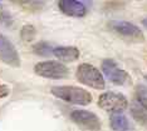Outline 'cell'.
<instances>
[{
  "instance_id": "obj_1",
  "label": "cell",
  "mask_w": 147,
  "mask_h": 131,
  "mask_svg": "<svg viewBox=\"0 0 147 131\" xmlns=\"http://www.w3.org/2000/svg\"><path fill=\"white\" fill-rule=\"evenodd\" d=\"M52 94L65 102L77 105H88L92 102L91 92L77 86H54L52 87Z\"/></svg>"
},
{
  "instance_id": "obj_2",
  "label": "cell",
  "mask_w": 147,
  "mask_h": 131,
  "mask_svg": "<svg viewBox=\"0 0 147 131\" xmlns=\"http://www.w3.org/2000/svg\"><path fill=\"white\" fill-rule=\"evenodd\" d=\"M77 80L81 84L94 89H105V79L101 71L91 64H81L77 69Z\"/></svg>"
},
{
  "instance_id": "obj_3",
  "label": "cell",
  "mask_w": 147,
  "mask_h": 131,
  "mask_svg": "<svg viewBox=\"0 0 147 131\" xmlns=\"http://www.w3.org/2000/svg\"><path fill=\"white\" fill-rule=\"evenodd\" d=\"M36 75L47 79H64L69 75L65 65L57 61H42L34 66Z\"/></svg>"
},
{
  "instance_id": "obj_4",
  "label": "cell",
  "mask_w": 147,
  "mask_h": 131,
  "mask_svg": "<svg viewBox=\"0 0 147 131\" xmlns=\"http://www.w3.org/2000/svg\"><path fill=\"white\" fill-rule=\"evenodd\" d=\"M98 105L103 110L107 111H112L113 114L121 112L127 109V99L122 94L118 92H105L99 96L98 99Z\"/></svg>"
},
{
  "instance_id": "obj_5",
  "label": "cell",
  "mask_w": 147,
  "mask_h": 131,
  "mask_svg": "<svg viewBox=\"0 0 147 131\" xmlns=\"http://www.w3.org/2000/svg\"><path fill=\"white\" fill-rule=\"evenodd\" d=\"M102 70L109 81H112L116 85H129L131 84V76L111 59H107L102 63Z\"/></svg>"
},
{
  "instance_id": "obj_6",
  "label": "cell",
  "mask_w": 147,
  "mask_h": 131,
  "mask_svg": "<svg viewBox=\"0 0 147 131\" xmlns=\"http://www.w3.org/2000/svg\"><path fill=\"white\" fill-rule=\"evenodd\" d=\"M72 120L83 129L88 131H99L101 130V121H99L98 116L94 115L91 111H86V110H74L71 114Z\"/></svg>"
},
{
  "instance_id": "obj_7",
  "label": "cell",
  "mask_w": 147,
  "mask_h": 131,
  "mask_svg": "<svg viewBox=\"0 0 147 131\" xmlns=\"http://www.w3.org/2000/svg\"><path fill=\"white\" fill-rule=\"evenodd\" d=\"M0 60L14 68H18L20 65V58L15 46L10 43V40L1 34H0Z\"/></svg>"
},
{
  "instance_id": "obj_8",
  "label": "cell",
  "mask_w": 147,
  "mask_h": 131,
  "mask_svg": "<svg viewBox=\"0 0 147 131\" xmlns=\"http://www.w3.org/2000/svg\"><path fill=\"white\" fill-rule=\"evenodd\" d=\"M111 29L113 31H116L117 34L122 35L123 38L127 39H131L135 40V41H142L145 39L142 31L140 30L138 26L131 24V23H127V21H112L111 24Z\"/></svg>"
},
{
  "instance_id": "obj_9",
  "label": "cell",
  "mask_w": 147,
  "mask_h": 131,
  "mask_svg": "<svg viewBox=\"0 0 147 131\" xmlns=\"http://www.w3.org/2000/svg\"><path fill=\"white\" fill-rule=\"evenodd\" d=\"M58 6L63 14L74 16V18H82L87 14V8L84 4L76 0H62L58 3Z\"/></svg>"
},
{
  "instance_id": "obj_10",
  "label": "cell",
  "mask_w": 147,
  "mask_h": 131,
  "mask_svg": "<svg viewBox=\"0 0 147 131\" xmlns=\"http://www.w3.org/2000/svg\"><path fill=\"white\" fill-rule=\"evenodd\" d=\"M53 55L62 61L72 63L79 58V50L74 46H58L53 50Z\"/></svg>"
},
{
  "instance_id": "obj_11",
  "label": "cell",
  "mask_w": 147,
  "mask_h": 131,
  "mask_svg": "<svg viewBox=\"0 0 147 131\" xmlns=\"http://www.w3.org/2000/svg\"><path fill=\"white\" fill-rule=\"evenodd\" d=\"M111 127L115 131H128L129 130V122L126 116L122 114L117 112L111 115Z\"/></svg>"
},
{
  "instance_id": "obj_12",
  "label": "cell",
  "mask_w": 147,
  "mask_h": 131,
  "mask_svg": "<svg viewBox=\"0 0 147 131\" xmlns=\"http://www.w3.org/2000/svg\"><path fill=\"white\" fill-rule=\"evenodd\" d=\"M131 115L133 116V119H135L138 124H141V125H147V112L143 107L137 106L136 104H133L131 106Z\"/></svg>"
},
{
  "instance_id": "obj_13",
  "label": "cell",
  "mask_w": 147,
  "mask_h": 131,
  "mask_svg": "<svg viewBox=\"0 0 147 131\" xmlns=\"http://www.w3.org/2000/svg\"><path fill=\"white\" fill-rule=\"evenodd\" d=\"M33 50H34V53L38 54V55L49 56V55H53V50H54V48L48 43H38L33 46Z\"/></svg>"
},
{
  "instance_id": "obj_14",
  "label": "cell",
  "mask_w": 147,
  "mask_h": 131,
  "mask_svg": "<svg viewBox=\"0 0 147 131\" xmlns=\"http://www.w3.org/2000/svg\"><path fill=\"white\" fill-rule=\"evenodd\" d=\"M136 97L138 102L142 105L145 110H147V86L138 85L136 87Z\"/></svg>"
},
{
  "instance_id": "obj_15",
  "label": "cell",
  "mask_w": 147,
  "mask_h": 131,
  "mask_svg": "<svg viewBox=\"0 0 147 131\" xmlns=\"http://www.w3.org/2000/svg\"><path fill=\"white\" fill-rule=\"evenodd\" d=\"M34 35H35L34 26H32V25L23 26V29H22V38H23V40H25V41H30V40L34 39Z\"/></svg>"
},
{
  "instance_id": "obj_16",
  "label": "cell",
  "mask_w": 147,
  "mask_h": 131,
  "mask_svg": "<svg viewBox=\"0 0 147 131\" xmlns=\"http://www.w3.org/2000/svg\"><path fill=\"white\" fill-rule=\"evenodd\" d=\"M0 21H1L3 24H5V25H10L13 23V19H11V16L9 15L8 13L0 10Z\"/></svg>"
},
{
  "instance_id": "obj_17",
  "label": "cell",
  "mask_w": 147,
  "mask_h": 131,
  "mask_svg": "<svg viewBox=\"0 0 147 131\" xmlns=\"http://www.w3.org/2000/svg\"><path fill=\"white\" fill-rule=\"evenodd\" d=\"M8 95H9V87L3 85V84H0V99L6 97Z\"/></svg>"
},
{
  "instance_id": "obj_18",
  "label": "cell",
  "mask_w": 147,
  "mask_h": 131,
  "mask_svg": "<svg viewBox=\"0 0 147 131\" xmlns=\"http://www.w3.org/2000/svg\"><path fill=\"white\" fill-rule=\"evenodd\" d=\"M142 24H143V26L147 29V18L146 19H143V21H142Z\"/></svg>"
},
{
  "instance_id": "obj_19",
  "label": "cell",
  "mask_w": 147,
  "mask_h": 131,
  "mask_svg": "<svg viewBox=\"0 0 147 131\" xmlns=\"http://www.w3.org/2000/svg\"><path fill=\"white\" fill-rule=\"evenodd\" d=\"M146 79H147V76H146Z\"/></svg>"
}]
</instances>
